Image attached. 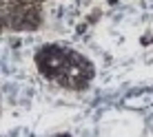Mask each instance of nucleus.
<instances>
[{
  "mask_svg": "<svg viewBox=\"0 0 153 137\" xmlns=\"http://www.w3.org/2000/svg\"><path fill=\"white\" fill-rule=\"evenodd\" d=\"M36 68L45 80L67 88V91H84L96 77V66L84 53L60 42L42 44L33 55Z\"/></svg>",
  "mask_w": 153,
  "mask_h": 137,
  "instance_id": "f257e3e1",
  "label": "nucleus"
},
{
  "mask_svg": "<svg viewBox=\"0 0 153 137\" xmlns=\"http://www.w3.org/2000/svg\"><path fill=\"white\" fill-rule=\"evenodd\" d=\"M42 22V9L29 0H0V31H33Z\"/></svg>",
  "mask_w": 153,
  "mask_h": 137,
  "instance_id": "f03ea898",
  "label": "nucleus"
},
{
  "mask_svg": "<svg viewBox=\"0 0 153 137\" xmlns=\"http://www.w3.org/2000/svg\"><path fill=\"white\" fill-rule=\"evenodd\" d=\"M29 2H42V0H29Z\"/></svg>",
  "mask_w": 153,
  "mask_h": 137,
  "instance_id": "7ed1b4c3",
  "label": "nucleus"
}]
</instances>
